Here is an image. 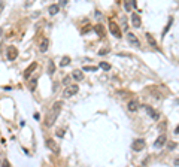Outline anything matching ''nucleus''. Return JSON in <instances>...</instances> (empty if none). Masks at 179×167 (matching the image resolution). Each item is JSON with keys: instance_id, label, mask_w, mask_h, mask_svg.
Wrapping results in <instances>:
<instances>
[{"instance_id": "5", "label": "nucleus", "mask_w": 179, "mask_h": 167, "mask_svg": "<svg viewBox=\"0 0 179 167\" xmlns=\"http://www.w3.org/2000/svg\"><path fill=\"white\" fill-rule=\"evenodd\" d=\"M145 145H146V142H145L143 139H137V140H134V142H133L131 149H133V151H136V152H140V151L145 148Z\"/></svg>"}, {"instance_id": "12", "label": "nucleus", "mask_w": 179, "mask_h": 167, "mask_svg": "<svg viewBox=\"0 0 179 167\" xmlns=\"http://www.w3.org/2000/svg\"><path fill=\"white\" fill-rule=\"evenodd\" d=\"M72 78L75 79V81H82L84 79V73H82V70H73L72 72Z\"/></svg>"}, {"instance_id": "31", "label": "nucleus", "mask_w": 179, "mask_h": 167, "mask_svg": "<svg viewBox=\"0 0 179 167\" xmlns=\"http://www.w3.org/2000/svg\"><path fill=\"white\" fill-rule=\"evenodd\" d=\"M66 3H67V2H66V0H60V6H64V5H66Z\"/></svg>"}, {"instance_id": "14", "label": "nucleus", "mask_w": 179, "mask_h": 167, "mask_svg": "<svg viewBox=\"0 0 179 167\" xmlns=\"http://www.w3.org/2000/svg\"><path fill=\"white\" fill-rule=\"evenodd\" d=\"M36 87H37V76H33V78L30 79V85H29V90H30V91H35Z\"/></svg>"}, {"instance_id": "18", "label": "nucleus", "mask_w": 179, "mask_h": 167, "mask_svg": "<svg viewBox=\"0 0 179 167\" xmlns=\"http://www.w3.org/2000/svg\"><path fill=\"white\" fill-rule=\"evenodd\" d=\"M36 67H37V63H33V64H32V66H30V67H29V69L24 72V78H30V73L35 70Z\"/></svg>"}, {"instance_id": "22", "label": "nucleus", "mask_w": 179, "mask_h": 167, "mask_svg": "<svg viewBox=\"0 0 179 167\" xmlns=\"http://www.w3.org/2000/svg\"><path fill=\"white\" fill-rule=\"evenodd\" d=\"M99 67H100V69H103V70H110V64H109V63H105V61H103V63H100V64H99Z\"/></svg>"}, {"instance_id": "27", "label": "nucleus", "mask_w": 179, "mask_h": 167, "mask_svg": "<svg viewBox=\"0 0 179 167\" xmlns=\"http://www.w3.org/2000/svg\"><path fill=\"white\" fill-rule=\"evenodd\" d=\"M57 136H58V137H63V136H64V130H58L57 131Z\"/></svg>"}, {"instance_id": "26", "label": "nucleus", "mask_w": 179, "mask_h": 167, "mask_svg": "<svg viewBox=\"0 0 179 167\" xmlns=\"http://www.w3.org/2000/svg\"><path fill=\"white\" fill-rule=\"evenodd\" d=\"M0 167H11V164H9V161H8V160H5V161L2 163V166H0Z\"/></svg>"}, {"instance_id": "2", "label": "nucleus", "mask_w": 179, "mask_h": 167, "mask_svg": "<svg viewBox=\"0 0 179 167\" xmlns=\"http://www.w3.org/2000/svg\"><path fill=\"white\" fill-rule=\"evenodd\" d=\"M79 91V85H76V84H72L69 87H66L64 88V93H63V97H66V99H69V97H73L75 94Z\"/></svg>"}, {"instance_id": "10", "label": "nucleus", "mask_w": 179, "mask_h": 167, "mask_svg": "<svg viewBox=\"0 0 179 167\" xmlns=\"http://www.w3.org/2000/svg\"><path fill=\"white\" fill-rule=\"evenodd\" d=\"M137 108H139V102H137V100H130V102L127 103V109L130 112H136Z\"/></svg>"}, {"instance_id": "8", "label": "nucleus", "mask_w": 179, "mask_h": 167, "mask_svg": "<svg viewBox=\"0 0 179 167\" xmlns=\"http://www.w3.org/2000/svg\"><path fill=\"white\" fill-rule=\"evenodd\" d=\"M127 40L130 42V45H133V46H136V48H139V46H140V42H139V39L134 36L133 33H128V35H127Z\"/></svg>"}, {"instance_id": "16", "label": "nucleus", "mask_w": 179, "mask_h": 167, "mask_svg": "<svg viewBox=\"0 0 179 167\" xmlns=\"http://www.w3.org/2000/svg\"><path fill=\"white\" fill-rule=\"evenodd\" d=\"M146 40H148V43H149L152 48H155V49H157V42H155V39L151 36L149 33H146Z\"/></svg>"}, {"instance_id": "19", "label": "nucleus", "mask_w": 179, "mask_h": 167, "mask_svg": "<svg viewBox=\"0 0 179 167\" xmlns=\"http://www.w3.org/2000/svg\"><path fill=\"white\" fill-rule=\"evenodd\" d=\"M94 30H96V33H97L99 36H103V35H105V30H103V27H102L100 24L94 25Z\"/></svg>"}, {"instance_id": "23", "label": "nucleus", "mask_w": 179, "mask_h": 167, "mask_svg": "<svg viewBox=\"0 0 179 167\" xmlns=\"http://www.w3.org/2000/svg\"><path fill=\"white\" fill-rule=\"evenodd\" d=\"M54 72H55V66H54V63H52V61H49V66H48V73H49V75H52Z\"/></svg>"}, {"instance_id": "20", "label": "nucleus", "mask_w": 179, "mask_h": 167, "mask_svg": "<svg viewBox=\"0 0 179 167\" xmlns=\"http://www.w3.org/2000/svg\"><path fill=\"white\" fill-rule=\"evenodd\" d=\"M67 64H70V57H63L61 61H60V66L64 67V66H67Z\"/></svg>"}, {"instance_id": "17", "label": "nucleus", "mask_w": 179, "mask_h": 167, "mask_svg": "<svg viewBox=\"0 0 179 167\" xmlns=\"http://www.w3.org/2000/svg\"><path fill=\"white\" fill-rule=\"evenodd\" d=\"M46 145H48V148L52 149V151H58V146H57V143L54 142L52 139H46Z\"/></svg>"}, {"instance_id": "29", "label": "nucleus", "mask_w": 179, "mask_h": 167, "mask_svg": "<svg viewBox=\"0 0 179 167\" xmlns=\"http://www.w3.org/2000/svg\"><path fill=\"white\" fill-rule=\"evenodd\" d=\"M107 52H109L107 49H105V51H102V49H100V51H99V55H105V54H107Z\"/></svg>"}, {"instance_id": "1", "label": "nucleus", "mask_w": 179, "mask_h": 167, "mask_svg": "<svg viewBox=\"0 0 179 167\" xmlns=\"http://www.w3.org/2000/svg\"><path fill=\"white\" fill-rule=\"evenodd\" d=\"M61 108H63V102H55L52 106H51V109L48 111L46 116H45V121H43L45 127H52L55 119L58 118V115L61 112Z\"/></svg>"}, {"instance_id": "30", "label": "nucleus", "mask_w": 179, "mask_h": 167, "mask_svg": "<svg viewBox=\"0 0 179 167\" xmlns=\"http://www.w3.org/2000/svg\"><path fill=\"white\" fill-rule=\"evenodd\" d=\"M173 164H175V166H178V167H179V157H178V158H175V161H173Z\"/></svg>"}, {"instance_id": "32", "label": "nucleus", "mask_w": 179, "mask_h": 167, "mask_svg": "<svg viewBox=\"0 0 179 167\" xmlns=\"http://www.w3.org/2000/svg\"><path fill=\"white\" fill-rule=\"evenodd\" d=\"M175 133H176V134H179V125L176 127V129H175Z\"/></svg>"}, {"instance_id": "7", "label": "nucleus", "mask_w": 179, "mask_h": 167, "mask_svg": "<svg viewBox=\"0 0 179 167\" xmlns=\"http://www.w3.org/2000/svg\"><path fill=\"white\" fill-rule=\"evenodd\" d=\"M166 142H167L166 136H164V134H161V136H158V137H157V140L154 142V146H155L157 149H160V148H163V146L166 145Z\"/></svg>"}, {"instance_id": "3", "label": "nucleus", "mask_w": 179, "mask_h": 167, "mask_svg": "<svg viewBox=\"0 0 179 167\" xmlns=\"http://www.w3.org/2000/svg\"><path fill=\"white\" fill-rule=\"evenodd\" d=\"M109 32L113 35L115 37H121V30H120V27H118V24L117 22H113V21H109Z\"/></svg>"}, {"instance_id": "4", "label": "nucleus", "mask_w": 179, "mask_h": 167, "mask_svg": "<svg viewBox=\"0 0 179 167\" xmlns=\"http://www.w3.org/2000/svg\"><path fill=\"white\" fill-rule=\"evenodd\" d=\"M6 57H8L9 61H14V60L18 57V49L15 48V46H9V48L6 49Z\"/></svg>"}, {"instance_id": "25", "label": "nucleus", "mask_w": 179, "mask_h": 167, "mask_svg": "<svg viewBox=\"0 0 179 167\" xmlns=\"http://www.w3.org/2000/svg\"><path fill=\"white\" fill-rule=\"evenodd\" d=\"M176 145H178V143H176V142H170V143H169V146H167V148H169V149H175V148H176Z\"/></svg>"}, {"instance_id": "15", "label": "nucleus", "mask_w": 179, "mask_h": 167, "mask_svg": "<svg viewBox=\"0 0 179 167\" xmlns=\"http://www.w3.org/2000/svg\"><path fill=\"white\" fill-rule=\"evenodd\" d=\"M58 11H60V5H51V6L48 8V12H49L51 15H55V14H58Z\"/></svg>"}, {"instance_id": "9", "label": "nucleus", "mask_w": 179, "mask_h": 167, "mask_svg": "<svg viewBox=\"0 0 179 167\" xmlns=\"http://www.w3.org/2000/svg\"><path fill=\"white\" fill-rule=\"evenodd\" d=\"M48 48H49V39L48 37H43L42 42H40V45H39V51L40 52H46Z\"/></svg>"}, {"instance_id": "21", "label": "nucleus", "mask_w": 179, "mask_h": 167, "mask_svg": "<svg viewBox=\"0 0 179 167\" xmlns=\"http://www.w3.org/2000/svg\"><path fill=\"white\" fill-rule=\"evenodd\" d=\"M172 22H173V18L170 17V18H169V21H167V25L164 27V32H163V36H164V35H166V33H167V32L170 30V27H172Z\"/></svg>"}, {"instance_id": "6", "label": "nucleus", "mask_w": 179, "mask_h": 167, "mask_svg": "<svg viewBox=\"0 0 179 167\" xmlns=\"http://www.w3.org/2000/svg\"><path fill=\"white\" fill-rule=\"evenodd\" d=\"M145 109H146V113H148V115H149V116H151L154 121H158V119H160V113L155 111L154 108H151V106H146Z\"/></svg>"}, {"instance_id": "13", "label": "nucleus", "mask_w": 179, "mask_h": 167, "mask_svg": "<svg viewBox=\"0 0 179 167\" xmlns=\"http://www.w3.org/2000/svg\"><path fill=\"white\" fill-rule=\"evenodd\" d=\"M125 11H131V8H137V3L134 0H130V2H125L124 3Z\"/></svg>"}, {"instance_id": "34", "label": "nucleus", "mask_w": 179, "mask_h": 167, "mask_svg": "<svg viewBox=\"0 0 179 167\" xmlns=\"http://www.w3.org/2000/svg\"><path fill=\"white\" fill-rule=\"evenodd\" d=\"M0 161H2V154H0Z\"/></svg>"}, {"instance_id": "11", "label": "nucleus", "mask_w": 179, "mask_h": 167, "mask_svg": "<svg viewBox=\"0 0 179 167\" xmlns=\"http://www.w3.org/2000/svg\"><path fill=\"white\" fill-rule=\"evenodd\" d=\"M131 21H133V25L134 27H140L142 25V19L137 14H131Z\"/></svg>"}, {"instance_id": "28", "label": "nucleus", "mask_w": 179, "mask_h": 167, "mask_svg": "<svg viewBox=\"0 0 179 167\" xmlns=\"http://www.w3.org/2000/svg\"><path fill=\"white\" fill-rule=\"evenodd\" d=\"M69 81H70V78H64V81H63V84H64L66 87H69Z\"/></svg>"}, {"instance_id": "33", "label": "nucleus", "mask_w": 179, "mask_h": 167, "mask_svg": "<svg viewBox=\"0 0 179 167\" xmlns=\"http://www.w3.org/2000/svg\"><path fill=\"white\" fill-rule=\"evenodd\" d=\"M2 35H3V28L0 27V37H2Z\"/></svg>"}, {"instance_id": "24", "label": "nucleus", "mask_w": 179, "mask_h": 167, "mask_svg": "<svg viewBox=\"0 0 179 167\" xmlns=\"http://www.w3.org/2000/svg\"><path fill=\"white\" fill-rule=\"evenodd\" d=\"M82 70H85V72H90V70H91V72H96V70H97V67H94V66H84V69H82Z\"/></svg>"}]
</instances>
